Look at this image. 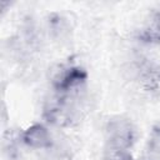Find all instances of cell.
Listing matches in <instances>:
<instances>
[{
	"label": "cell",
	"mask_w": 160,
	"mask_h": 160,
	"mask_svg": "<svg viewBox=\"0 0 160 160\" xmlns=\"http://www.w3.org/2000/svg\"><path fill=\"white\" fill-rule=\"evenodd\" d=\"M136 139V130L130 120L114 119L106 126V145L130 150Z\"/></svg>",
	"instance_id": "7a4b0ae2"
},
{
	"label": "cell",
	"mask_w": 160,
	"mask_h": 160,
	"mask_svg": "<svg viewBox=\"0 0 160 160\" xmlns=\"http://www.w3.org/2000/svg\"><path fill=\"white\" fill-rule=\"evenodd\" d=\"M102 160H132V155L128 149L106 145Z\"/></svg>",
	"instance_id": "5b68a950"
},
{
	"label": "cell",
	"mask_w": 160,
	"mask_h": 160,
	"mask_svg": "<svg viewBox=\"0 0 160 160\" xmlns=\"http://www.w3.org/2000/svg\"><path fill=\"white\" fill-rule=\"evenodd\" d=\"M21 140L25 145L32 149H46L52 144L49 130L41 124H32L24 130L21 134Z\"/></svg>",
	"instance_id": "3957f363"
},
{
	"label": "cell",
	"mask_w": 160,
	"mask_h": 160,
	"mask_svg": "<svg viewBox=\"0 0 160 160\" xmlns=\"http://www.w3.org/2000/svg\"><path fill=\"white\" fill-rule=\"evenodd\" d=\"M88 72L80 66H69L60 71V74L54 80V90L56 96L69 98L70 95L78 92L86 82Z\"/></svg>",
	"instance_id": "6da1fadb"
},
{
	"label": "cell",
	"mask_w": 160,
	"mask_h": 160,
	"mask_svg": "<svg viewBox=\"0 0 160 160\" xmlns=\"http://www.w3.org/2000/svg\"><path fill=\"white\" fill-rule=\"evenodd\" d=\"M140 39L149 44H160V11L156 12L140 34Z\"/></svg>",
	"instance_id": "277c9868"
}]
</instances>
